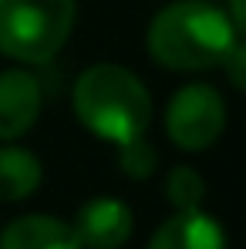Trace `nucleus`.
<instances>
[{
    "instance_id": "f257e3e1",
    "label": "nucleus",
    "mask_w": 246,
    "mask_h": 249,
    "mask_svg": "<svg viewBox=\"0 0 246 249\" xmlns=\"http://www.w3.org/2000/svg\"><path fill=\"white\" fill-rule=\"evenodd\" d=\"M236 31L229 14L216 0H175L165 3L145 31L149 57L175 74H196L219 68Z\"/></svg>"
},
{
    "instance_id": "f03ea898",
    "label": "nucleus",
    "mask_w": 246,
    "mask_h": 249,
    "mask_svg": "<svg viewBox=\"0 0 246 249\" xmlns=\"http://www.w3.org/2000/svg\"><path fill=\"white\" fill-rule=\"evenodd\" d=\"M71 111L95 138L108 145H125L149 131L152 94L132 68L98 61L78 74L71 88Z\"/></svg>"
},
{
    "instance_id": "7ed1b4c3",
    "label": "nucleus",
    "mask_w": 246,
    "mask_h": 249,
    "mask_svg": "<svg viewBox=\"0 0 246 249\" xmlns=\"http://www.w3.org/2000/svg\"><path fill=\"white\" fill-rule=\"evenodd\" d=\"M78 0H0V54L38 68L61 54L75 31Z\"/></svg>"
},
{
    "instance_id": "20e7f679",
    "label": "nucleus",
    "mask_w": 246,
    "mask_h": 249,
    "mask_svg": "<svg viewBox=\"0 0 246 249\" xmlns=\"http://www.w3.org/2000/svg\"><path fill=\"white\" fill-rule=\"evenodd\" d=\"M165 135L182 152H206L226 131V98L216 84L189 81L165 105Z\"/></svg>"
},
{
    "instance_id": "39448f33",
    "label": "nucleus",
    "mask_w": 246,
    "mask_h": 249,
    "mask_svg": "<svg viewBox=\"0 0 246 249\" xmlns=\"http://www.w3.org/2000/svg\"><path fill=\"white\" fill-rule=\"evenodd\" d=\"M44 108V91L38 74H31L24 64L0 71V142L24 138Z\"/></svg>"
},
{
    "instance_id": "423d86ee",
    "label": "nucleus",
    "mask_w": 246,
    "mask_h": 249,
    "mask_svg": "<svg viewBox=\"0 0 246 249\" xmlns=\"http://www.w3.org/2000/svg\"><path fill=\"white\" fill-rule=\"evenodd\" d=\"M81 249H122L135 232V212L115 196H95L75 215Z\"/></svg>"
},
{
    "instance_id": "0eeeda50",
    "label": "nucleus",
    "mask_w": 246,
    "mask_h": 249,
    "mask_svg": "<svg viewBox=\"0 0 246 249\" xmlns=\"http://www.w3.org/2000/svg\"><path fill=\"white\" fill-rule=\"evenodd\" d=\"M145 249H229L226 229L216 215L199 209H179L152 232Z\"/></svg>"
},
{
    "instance_id": "6e6552de",
    "label": "nucleus",
    "mask_w": 246,
    "mask_h": 249,
    "mask_svg": "<svg viewBox=\"0 0 246 249\" xmlns=\"http://www.w3.org/2000/svg\"><path fill=\"white\" fill-rule=\"evenodd\" d=\"M0 249H81V243L71 222L47 212H31L0 229Z\"/></svg>"
},
{
    "instance_id": "1a4fd4ad",
    "label": "nucleus",
    "mask_w": 246,
    "mask_h": 249,
    "mask_svg": "<svg viewBox=\"0 0 246 249\" xmlns=\"http://www.w3.org/2000/svg\"><path fill=\"white\" fill-rule=\"evenodd\" d=\"M44 182L41 159L14 142H0V202H24Z\"/></svg>"
},
{
    "instance_id": "9d476101",
    "label": "nucleus",
    "mask_w": 246,
    "mask_h": 249,
    "mask_svg": "<svg viewBox=\"0 0 246 249\" xmlns=\"http://www.w3.org/2000/svg\"><path fill=\"white\" fill-rule=\"evenodd\" d=\"M206 199V178L199 175V168L192 165H175L165 175V202L172 206V212L179 209H199Z\"/></svg>"
},
{
    "instance_id": "9b49d317",
    "label": "nucleus",
    "mask_w": 246,
    "mask_h": 249,
    "mask_svg": "<svg viewBox=\"0 0 246 249\" xmlns=\"http://www.w3.org/2000/svg\"><path fill=\"white\" fill-rule=\"evenodd\" d=\"M115 148H118V168L135 182L149 178L159 168V155H155V148H152V142L145 135H138V138H132L125 145H115Z\"/></svg>"
},
{
    "instance_id": "f8f14e48",
    "label": "nucleus",
    "mask_w": 246,
    "mask_h": 249,
    "mask_svg": "<svg viewBox=\"0 0 246 249\" xmlns=\"http://www.w3.org/2000/svg\"><path fill=\"white\" fill-rule=\"evenodd\" d=\"M219 68L226 71V81L233 84L236 91L246 94V41H233L229 44V51H226V57H223Z\"/></svg>"
},
{
    "instance_id": "ddd939ff",
    "label": "nucleus",
    "mask_w": 246,
    "mask_h": 249,
    "mask_svg": "<svg viewBox=\"0 0 246 249\" xmlns=\"http://www.w3.org/2000/svg\"><path fill=\"white\" fill-rule=\"evenodd\" d=\"M226 14H229L233 31L246 37V0H229V3H226Z\"/></svg>"
}]
</instances>
